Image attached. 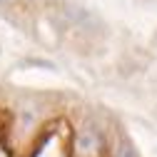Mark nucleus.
Here are the masks:
<instances>
[{"instance_id":"nucleus-1","label":"nucleus","mask_w":157,"mask_h":157,"mask_svg":"<svg viewBox=\"0 0 157 157\" xmlns=\"http://www.w3.org/2000/svg\"><path fill=\"white\" fill-rule=\"evenodd\" d=\"M63 15L67 17V23H72L75 28H80V30H87V33L100 30V17H97L92 10L77 5V3H65L63 5Z\"/></svg>"},{"instance_id":"nucleus-2","label":"nucleus","mask_w":157,"mask_h":157,"mask_svg":"<svg viewBox=\"0 0 157 157\" xmlns=\"http://www.w3.org/2000/svg\"><path fill=\"white\" fill-rule=\"evenodd\" d=\"M75 145H77V152H80L82 157H95L102 150V137H100V132H97L92 125H85L80 132H77Z\"/></svg>"},{"instance_id":"nucleus-3","label":"nucleus","mask_w":157,"mask_h":157,"mask_svg":"<svg viewBox=\"0 0 157 157\" xmlns=\"http://www.w3.org/2000/svg\"><path fill=\"white\" fill-rule=\"evenodd\" d=\"M117 157H137V152H135V147L127 140H122L120 145H117Z\"/></svg>"},{"instance_id":"nucleus-4","label":"nucleus","mask_w":157,"mask_h":157,"mask_svg":"<svg viewBox=\"0 0 157 157\" xmlns=\"http://www.w3.org/2000/svg\"><path fill=\"white\" fill-rule=\"evenodd\" d=\"M5 3H13V0H0V5H5Z\"/></svg>"}]
</instances>
